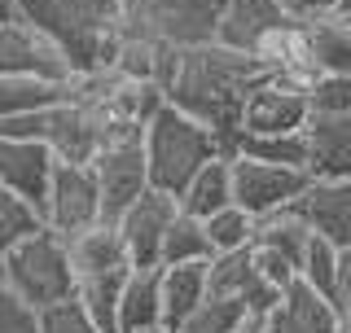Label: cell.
<instances>
[{
  "mask_svg": "<svg viewBox=\"0 0 351 333\" xmlns=\"http://www.w3.org/2000/svg\"><path fill=\"white\" fill-rule=\"evenodd\" d=\"M263 75H268V66L255 53L228 49L219 40L180 44L171 84H167V106L193 114L197 123H206L219 136V153H224V140L237 132L241 101H246V92Z\"/></svg>",
  "mask_w": 351,
  "mask_h": 333,
  "instance_id": "obj_1",
  "label": "cell"
},
{
  "mask_svg": "<svg viewBox=\"0 0 351 333\" xmlns=\"http://www.w3.org/2000/svg\"><path fill=\"white\" fill-rule=\"evenodd\" d=\"M14 14L58 44L71 62V75L110 66L114 58V0H14Z\"/></svg>",
  "mask_w": 351,
  "mask_h": 333,
  "instance_id": "obj_2",
  "label": "cell"
},
{
  "mask_svg": "<svg viewBox=\"0 0 351 333\" xmlns=\"http://www.w3.org/2000/svg\"><path fill=\"white\" fill-rule=\"evenodd\" d=\"M141 149H145L149 184L167 188V193H180L197 166L219 153V136L206 123H197L193 114L162 101L145 119V127H141Z\"/></svg>",
  "mask_w": 351,
  "mask_h": 333,
  "instance_id": "obj_3",
  "label": "cell"
},
{
  "mask_svg": "<svg viewBox=\"0 0 351 333\" xmlns=\"http://www.w3.org/2000/svg\"><path fill=\"white\" fill-rule=\"evenodd\" d=\"M0 281L9 285L18 298H27L31 307H49L75 294V272L71 254H66V237L40 224L36 232L18 237L14 246L0 254Z\"/></svg>",
  "mask_w": 351,
  "mask_h": 333,
  "instance_id": "obj_4",
  "label": "cell"
},
{
  "mask_svg": "<svg viewBox=\"0 0 351 333\" xmlns=\"http://www.w3.org/2000/svg\"><path fill=\"white\" fill-rule=\"evenodd\" d=\"M224 0H114L119 36H145L162 44L215 40V18Z\"/></svg>",
  "mask_w": 351,
  "mask_h": 333,
  "instance_id": "obj_5",
  "label": "cell"
},
{
  "mask_svg": "<svg viewBox=\"0 0 351 333\" xmlns=\"http://www.w3.org/2000/svg\"><path fill=\"white\" fill-rule=\"evenodd\" d=\"M88 166H93L97 197H101V219H110V224L123 215V206L132 202V197H141L149 188L141 132H123V136L106 140V145L88 158Z\"/></svg>",
  "mask_w": 351,
  "mask_h": 333,
  "instance_id": "obj_6",
  "label": "cell"
},
{
  "mask_svg": "<svg viewBox=\"0 0 351 333\" xmlns=\"http://www.w3.org/2000/svg\"><path fill=\"white\" fill-rule=\"evenodd\" d=\"M40 219L53 232H62V237H71V232H80L88 224H97V219H101V197H97L93 166H88V162H62V158L53 162Z\"/></svg>",
  "mask_w": 351,
  "mask_h": 333,
  "instance_id": "obj_7",
  "label": "cell"
},
{
  "mask_svg": "<svg viewBox=\"0 0 351 333\" xmlns=\"http://www.w3.org/2000/svg\"><path fill=\"white\" fill-rule=\"evenodd\" d=\"M228 175H233V202L246 215H263L272 206H285L307 188V166H285V162H259V158H228Z\"/></svg>",
  "mask_w": 351,
  "mask_h": 333,
  "instance_id": "obj_8",
  "label": "cell"
},
{
  "mask_svg": "<svg viewBox=\"0 0 351 333\" xmlns=\"http://www.w3.org/2000/svg\"><path fill=\"white\" fill-rule=\"evenodd\" d=\"M176 210H180V206H176V193L154 188V184L123 206V215L114 219V228H119V237H123V250H128L132 268H149V263H158L162 232H167Z\"/></svg>",
  "mask_w": 351,
  "mask_h": 333,
  "instance_id": "obj_9",
  "label": "cell"
},
{
  "mask_svg": "<svg viewBox=\"0 0 351 333\" xmlns=\"http://www.w3.org/2000/svg\"><path fill=\"white\" fill-rule=\"evenodd\" d=\"M206 294L233 298V303L246 307V316H263L272 303H277V290L268 285V276L259 272L255 250L237 246V250H219L206 259Z\"/></svg>",
  "mask_w": 351,
  "mask_h": 333,
  "instance_id": "obj_10",
  "label": "cell"
},
{
  "mask_svg": "<svg viewBox=\"0 0 351 333\" xmlns=\"http://www.w3.org/2000/svg\"><path fill=\"white\" fill-rule=\"evenodd\" d=\"M0 75H27V79H71V62L49 36L31 22L5 18L0 22Z\"/></svg>",
  "mask_w": 351,
  "mask_h": 333,
  "instance_id": "obj_11",
  "label": "cell"
},
{
  "mask_svg": "<svg viewBox=\"0 0 351 333\" xmlns=\"http://www.w3.org/2000/svg\"><path fill=\"white\" fill-rule=\"evenodd\" d=\"M307 114H312L307 110V92L263 75L246 92V101H241L237 132H299L307 123Z\"/></svg>",
  "mask_w": 351,
  "mask_h": 333,
  "instance_id": "obj_12",
  "label": "cell"
},
{
  "mask_svg": "<svg viewBox=\"0 0 351 333\" xmlns=\"http://www.w3.org/2000/svg\"><path fill=\"white\" fill-rule=\"evenodd\" d=\"M285 22H294V14L281 5V0H224L215 18V40L228 44V49L255 53L272 31H281Z\"/></svg>",
  "mask_w": 351,
  "mask_h": 333,
  "instance_id": "obj_13",
  "label": "cell"
},
{
  "mask_svg": "<svg viewBox=\"0 0 351 333\" xmlns=\"http://www.w3.org/2000/svg\"><path fill=\"white\" fill-rule=\"evenodd\" d=\"M53 149L44 140H18V136H0V184L14 188L22 202L44 206L49 193V175H53Z\"/></svg>",
  "mask_w": 351,
  "mask_h": 333,
  "instance_id": "obj_14",
  "label": "cell"
},
{
  "mask_svg": "<svg viewBox=\"0 0 351 333\" xmlns=\"http://www.w3.org/2000/svg\"><path fill=\"white\" fill-rule=\"evenodd\" d=\"M303 140L312 180H351V114H307Z\"/></svg>",
  "mask_w": 351,
  "mask_h": 333,
  "instance_id": "obj_15",
  "label": "cell"
},
{
  "mask_svg": "<svg viewBox=\"0 0 351 333\" xmlns=\"http://www.w3.org/2000/svg\"><path fill=\"white\" fill-rule=\"evenodd\" d=\"M263 333H338V312L329 307V298H321L312 285L294 281L285 285L281 298L259 316Z\"/></svg>",
  "mask_w": 351,
  "mask_h": 333,
  "instance_id": "obj_16",
  "label": "cell"
},
{
  "mask_svg": "<svg viewBox=\"0 0 351 333\" xmlns=\"http://www.w3.org/2000/svg\"><path fill=\"white\" fill-rule=\"evenodd\" d=\"M294 202L316 237L329 246H351V180H307Z\"/></svg>",
  "mask_w": 351,
  "mask_h": 333,
  "instance_id": "obj_17",
  "label": "cell"
},
{
  "mask_svg": "<svg viewBox=\"0 0 351 333\" xmlns=\"http://www.w3.org/2000/svg\"><path fill=\"white\" fill-rule=\"evenodd\" d=\"M66 254H71V272L75 281H88V276H110V272H128V250L123 237L110 219H97L80 232L66 237Z\"/></svg>",
  "mask_w": 351,
  "mask_h": 333,
  "instance_id": "obj_18",
  "label": "cell"
},
{
  "mask_svg": "<svg viewBox=\"0 0 351 333\" xmlns=\"http://www.w3.org/2000/svg\"><path fill=\"white\" fill-rule=\"evenodd\" d=\"M307 241H312V228H307L299 202H285V206L263 210V215H250V246L281 254L285 263H294V272L303 263Z\"/></svg>",
  "mask_w": 351,
  "mask_h": 333,
  "instance_id": "obj_19",
  "label": "cell"
},
{
  "mask_svg": "<svg viewBox=\"0 0 351 333\" xmlns=\"http://www.w3.org/2000/svg\"><path fill=\"white\" fill-rule=\"evenodd\" d=\"M162 325V298H158V263L149 268H128L119 285V307H114V329L119 333H141Z\"/></svg>",
  "mask_w": 351,
  "mask_h": 333,
  "instance_id": "obj_20",
  "label": "cell"
},
{
  "mask_svg": "<svg viewBox=\"0 0 351 333\" xmlns=\"http://www.w3.org/2000/svg\"><path fill=\"white\" fill-rule=\"evenodd\" d=\"M303 36L321 75H351V18L347 14L325 9V14L303 18Z\"/></svg>",
  "mask_w": 351,
  "mask_h": 333,
  "instance_id": "obj_21",
  "label": "cell"
},
{
  "mask_svg": "<svg viewBox=\"0 0 351 333\" xmlns=\"http://www.w3.org/2000/svg\"><path fill=\"white\" fill-rule=\"evenodd\" d=\"M158 298H162V329H176L206 298V259L158 263Z\"/></svg>",
  "mask_w": 351,
  "mask_h": 333,
  "instance_id": "obj_22",
  "label": "cell"
},
{
  "mask_svg": "<svg viewBox=\"0 0 351 333\" xmlns=\"http://www.w3.org/2000/svg\"><path fill=\"white\" fill-rule=\"evenodd\" d=\"M228 202H233V175H228V158H224V153L206 158L189 180H184L180 193H176V206H180L184 215H197V219H206L211 210L228 206Z\"/></svg>",
  "mask_w": 351,
  "mask_h": 333,
  "instance_id": "obj_23",
  "label": "cell"
},
{
  "mask_svg": "<svg viewBox=\"0 0 351 333\" xmlns=\"http://www.w3.org/2000/svg\"><path fill=\"white\" fill-rule=\"evenodd\" d=\"M259 158V162H285V166H307V140L299 132H233L224 140V158Z\"/></svg>",
  "mask_w": 351,
  "mask_h": 333,
  "instance_id": "obj_24",
  "label": "cell"
},
{
  "mask_svg": "<svg viewBox=\"0 0 351 333\" xmlns=\"http://www.w3.org/2000/svg\"><path fill=\"white\" fill-rule=\"evenodd\" d=\"M197 259H211V241H206V228L197 215H184L176 210L167 232H162V250L158 263H197Z\"/></svg>",
  "mask_w": 351,
  "mask_h": 333,
  "instance_id": "obj_25",
  "label": "cell"
},
{
  "mask_svg": "<svg viewBox=\"0 0 351 333\" xmlns=\"http://www.w3.org/2000/svg\"><path fill=\"white\" fill-rule=\"evenodd\" d=\"M66 97V79H27V75H0V119L40 110Z\"/></svg>",
  "mask_w": 351,
  "mask_h": 333,
  "instance_id": "obj_26",
  "label": "cell"
},
{
  "mask_svg": "<svg viewBox=\"0 0 351 333\" xmlns=\"http://www.w3.org/2000/svg\"><path fill=\"white\" fill-rule=\"evenodd\" d=\"M241 320H246V307H241V303L219 298V294H206L171 333H233Z\"/></svg>",
  "mask_w": 351,
  "mask_h": 333,
  "instance_id": "obj_27",
  "label": "cell"
},
{
  "mask_svg": "<svg viewBox=\"0 0 351 333\" xmlns=\"http://www.w3.org/2000/svg\"><path fill=\"white\" fill-rule=\"evenodd\" d=\"M202 228H206V241H211V254H219V250H237V246H250V215H246V210H241L237 202H228V206L211 210V215L202 219Z\"/></svg>",
  "mask_w": 351,
  "mask_h": 333,
  "instance_id": "obj_28",
  "label": "cell"
},
{
  "mask_svg": "<svg viewBox=\"0 0 351 333\" xmlns=\"http://www.w3.org/2000/svg\"><path fill=\"white\" fill-rule=\"evenodd\" d=\"M40 224H44V219H40V210L31 206V202H22L14 188H5V184H0V254L14 246L18 237L36 232Z\"/></svg>",
  "mask_w": 351,
  "mask_h": 333,
  "instance_id": "obj_29",
  "label": "cell"
},
{
  "mask_svg": "<svg viewBox=\"0 0 351 333\" xmlns=\"http://www.w3.org/2000/svg\"><path fill=\"white\" fill-rule=\"evenodd\" d=\"M334 263H338V246H329L325 237L312 232V241L303 250V263H299V281L312 285L321 298H329V290H334Z\"/></svg>",
  "mask_w": 351,
  "mask_h": 333,
  "instance_id": "obj_30",
  "label": "cell"
},
{
  "mask_svg": "<svg viewBox=\"0 0 351 333\" xmlns=\"http://www.w3.org/2000/svg\"><path fill=\"white\" fill-rule=\"evenodd\" d=\"M312 114H351V75H316L307 88Z\"/></svg>",
  "mask_w": 351,
  "mask_h": 333,
  "instance_id": "obj_31",
  "label": "cell"
},
{
  "mask_svg": "<svg viewBox=\"0 0 351 333\" xmlns=\"http://www.w3.org/2000/svg\"><path fill=\"white\" fill-rule=\"evenodd\" d=\"M40 333H101L93 325V316L80 307V298H62V303L40 307Z\"/></svg>",
  "mask_w": 351,
  "mask_h": 333,
  "instance_id": "obj_32",
  "label": "cell"
},
{
  "mask_svg": "<svg viewBox=\"0 0 351 333\" xmlns=\"http://www.w3.org/2000/svg\"><path fill=\"white\" fill-rule=\"evenodd\" d=\"M250 250H255V263H259V272L268 276V285H272L277 294L285 290V285H294V281H299L294 263H285L281 254H272V250H259V246H250Z\"/></svg>",
  "mask_w": 351,
  "mask_h": 333,
  "instance_id": "obj_33",
  "label": "cell"
},
{
  "mask_svg": "<svg viewBox=\"0 0 351 333\" xmlns=\"http://www.w3.org/2000/svg\"><path fill=\"white\" fill-rule=\"evenodd\" d=\"M329 307L338 316L351 307V246H338V263H334V290H329Z\"/></svg>",
  "mask_w": 351,
  "mask_h": 333,
  "instance_id": "obj_34",
  "label": "cell"
},
{
  "mask_svg": "<svg viewBox=\"0 0 351 333\" xmlns=\"http://www.w3.org/2000/svg\"><path fill=\"white\" fill-rule=\"evenodd\" d=\"M285 9H290L294 18H312V14H325V9H334L338 0H281Z\"/></svg>",
  "mask_w": 351,
  "mask_h": 333,
  "instance_id": "obj_35",
  "label": "cell"
},
{
  "mask_svg": "<svg viewBox=\"0 0 351 333\" xmlns=\"http://www.w3.org/2000/svg\"><path fill=\"white\" fill-rule=\"evenodd\" d=\"M233 333H263V325H259V316H246V320H241V325H237Z\"/></svg>",
  "mask_w": 351,
  "mask_h": 333,
  "instance_id": "obj_36",
  "label": "cell"
},
{
  "mask_svg": "<svg viewBox=\"0 0 351 333\" xmlns=\"http://www.w3.org/2000/svg\"><path fill=\"white\" fill-rule=\"evenodd\" d=\"M5 18H18L14 14V0H0V22H5Z\"/></svg>",
  "mask_w": 351,
  "mask_h": 333,
  "instance_id": "obj_37",
  "label": "cell"
},
{
  "mask_svg": "<svg viewBox=\"0 0 351 333\" xmlns=\"http://www.w3.org/2000/svg\"><path fill=\"white\" fill-rule=\"evenodd\" d=\"M338 329H347V333H351V307H347L343 316H338Z\"/></svg>",
  "mask_w": 351,
  "mask_h": 333,
  "instance_id": "obj_38",
  "label": "cell"
},
{
  "mask_svg": "<svg viewBox=\"0 0 351 333\" xmlns=\"http://www.w3.org/2000/svg\"><path fill=\"white\" fill-rule=\"evenodd\" d=\"M334 9H338V14H347V18H351V0H338Z\"/></svg>",
  "mask_w": 351,
  "mask_h": 333,
  "instance_id": "obj_39",
  "label": "cell"
},
{
  "mask_svg": "<svg viewBox=\"0 0 351 333\" xmlns=\"http://www.w3.org/2000/svg\"><path fill=\"white\" fill-rule=\"evenodd\" d=\"M141 333H171V329H162V325H158V329H141Z\"/></svg>",
  "mask_w": 351,
  "mask_h": 333,
  "instance_id": "obj_40",
  "label": "cell"
},
{
  "mask_svg": "<svg viewBox=\"0 0 351 333\" xmlns=\"http://www.w3.org/2000/svg\"><path fill=\"white\" fill-rule=\"evenodd\" d=\"M338 333H347V329H338Z\"/></svg>",
  "mask_w": 351,
  "mask_h": 333,
  "instance_id": "obj_41",
  "label": "cell"
}]
</instances>
